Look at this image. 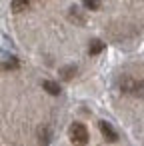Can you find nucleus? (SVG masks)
<instances>
[{"instance_id": "obj_6", "label": "nucleus", "mask_w": 144, "mask_h": 146, "mask_svg": "<svg viewBox=\"0 0 144 146\" xmlns=\"http://www.w3.org/2000/svg\"><path fill=\"white\" fill-rule=\"evenodd\" d=\"M28 6H30V0H12V2H10V10H12L14 14L24 12Z\"/></svg>"}, {"instance_id": "obj_2", "label": "nucleus", "mask_w": 144, "mask_h": 146, "mask_svg": "<svg viewBox=\"0 0 144 146\" xmlns=\"http://www.w3.org/2000/svg\"><path fill=\"white\" fill-rule=\"evenodd\" d=\"M120 90L124 94H130V96H136V98H144V80L124 78L120 82Z\"/></svg>"}, {"instance_id": "obj_5", "label": "nucleus", "mask_w": 144, "mask_h": 146, "mask_svg": "<svg viewBox=\"0 0 144 146\" xmlns=\"http://www.w3.org/2000/svg\"><path fill=\"white\" fill-rule=\"evenodd\" d=\"M104 48H106V44H104L100 38H94V40H90V44H88V54H90V56H96V54H100Z\"/></svg>"}, {"instance_id": "obj_1", "label": "nucleus", "mask_w": 144, "mask_h": 146, "mask_svg": "<svg viewBox=\"0 0 144 146\" xmlns=\"http://www.w3.org/2000/svg\"><path fill=\"white\" fill-rule=\"evenodd\" d=\"M68 138L74 146H86L88 142V130L82 122H72L68 128Z\"/></svg>"}, {"instance_id": "obj_3", "label": "nucleus", "mask_w": 144, "mask_h": 146, "mask_svg": "<svg viewBox=\"0 0 144 146\" xmlns=\"http://www.w3.org/2000/svg\"><path fill=\"white\" fill-rule=\"evenodd\" d=\"M98 128H100V132H102V136H104L106 142H116V140H118V134H116V130L112 128L110 122L100 120V122H98Z\"/></svg>"}, {"instance_id": "obj_8", "label": "nucleus", "mask_w": 144, "mask_h": 146, "mask_svg": "<svg viewBox=\"0 0 144 146\" xmlns=\"http://www.w3.org/2000/svg\"><path fill=\"white\" fill-rule=\"evenodd\" d=\"M36 134H38L40 144H44V146H46V144H50V140H52V132H50V128H48V126H40Z\"/></svg>"}, {"instance_id": "obj_4", "label": "nucleus", "mask_w": 144, "mask_h": 146, "mask_svg": "<svg viewBox=\"0 0 144 146\" xmlns=\"http://www.w3.org/2000/svg\"><path fill=\"white\" fill-rule=\"evenodd\" d=\"M68 20H70V22H74V24H80V26L86 22V18L82 16L80 8H76V6H70V8H68Z\"/></svg>"}, {"instance_id": "obj_7", "label": "nucleus", "mask_w": 144, "mask_h": 146, "mask_svg": "<svg viewBox=\"0 0 144 146\" xmlns=\"http://www.w3.org/2000/svg\"><path fill=\"white\" fill-rule=\"evenodd\" d=\"M58 74H60V78H62V80H72V78L76 76V66H74V64L62 66V68L58 70Z\"/></svg>"}, {"instance_id": "obj_11", "label": "nucleus", "mask_w": 144, "mask_h": 146, "mask_svg": "<svg viewBox=\"0 0 144 146\" xmlns=\"http://www.w3.org/2000/svg\"><path fill=\"white\" fill-rule=\"evenodd\" d=\"M88 10H100V0H80Z\"/></svg>"}, {"instance_id": "obj_9", "label": "nucleus", "mask_w": 144, "mask_h": 146, "mask_svg": "<svg viewBox=\"0 0 144 146\" xmlns=\"http://www.w3.org/2000/svg\"><path fill=\"white\" fill-rule=\"evenodd\" d=\"M42 88H44L48 94H52V96H58V94H60V84L54 82V80H44V82H42Z\"/></svg>"}, {"instance_id": "obj_10", "label": "nucleus", "mask_w": 144, "mask_h": 146, "mask_svg": "<svg viewBox=\"0 0 144 146\" xmlns=\"http://www.w3.org/2000/svg\"><path fill=\"white\" fill-rule=\"evenodd\" d=\"M2 68H4V70H18V68H20V60H18L16 56H8V58H4Z\"/></svg>"}]
</instances>
